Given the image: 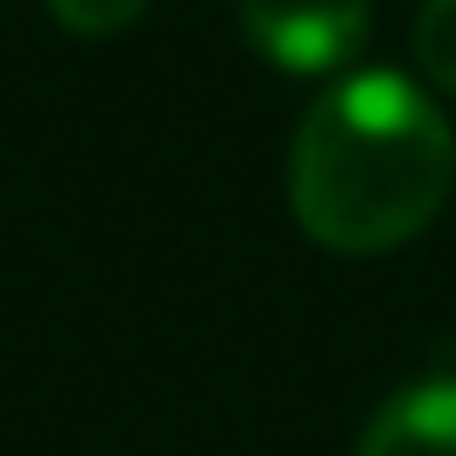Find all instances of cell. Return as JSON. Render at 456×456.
<instances>
[{
	"label": "cell",
	"mask_w": 456,
	"mask_h": 456,
	"mask_svg": "<svg viewBox=\"0 0 456 456\" xmlns=\"http://www.w3.org/2000/svg\"><path fill=\"white\" fill-rule=\"evenodd\" d=\"M456 188V128L389 68L342 74L309 101L289 148V215L329 256H389Z\"/></svg>",
	"instance_id": "1"
},
{
	"label": "cell",
	"mask_w": 456,
	"mask_h": 456,
	"mask_svg": "<svg viewBox=\"0 0 456 456\" xmlns=\"http://www.w3.org/2000/svg\"><path fill=\"white\" fill-rule=\"evenodd\" d=\"M235 20L282 74H336L370 41V0H235Z\"/></svg>",
	"instance_id": "2"
},
{
	"label": "cell",
	"mask_w": 456,
	"mask_h": 456,
	"mask_svg": "<svg viewBox=\"0 0 456 456\" xmlns=\"http://www.w3.org/2000/svg\"><path fill=\"white\" fill-rule=\"evenodd\" d=\"M356 456H456V376L403 383L362 423Z\"/></svg>",
	"instance_id": "3"
},
{
	"label": "cell",
	"mask_w": 456,
	"mask_h": 456,
	"mask_svg": "<svg viewBox=\"0 0 456 456\" xmlns=\"http://www.w3.org/2000/svg\"><path fill=\"white\" fill-rule=\"evenodd\" d=\"M410 41H416V68H423L443 94H456V0H423Z\"/></svg>",
	"instance_id": "4"
},
{
	"label": "cell",
	"mask_w": 456,
	"mask_h": 456,
	"mask_svg": "<svg viewBox=\"0 0 456 456\" xmlns=\"http://www.w3.org/2000/svg\"><path fill=\"white\" fill-rule=\"evenodd\" d=\"M47 14L81 41H108V34H128L148 14V0H47Z\"/></svg>",
	"instance_id": "5"
}]
</instances>
